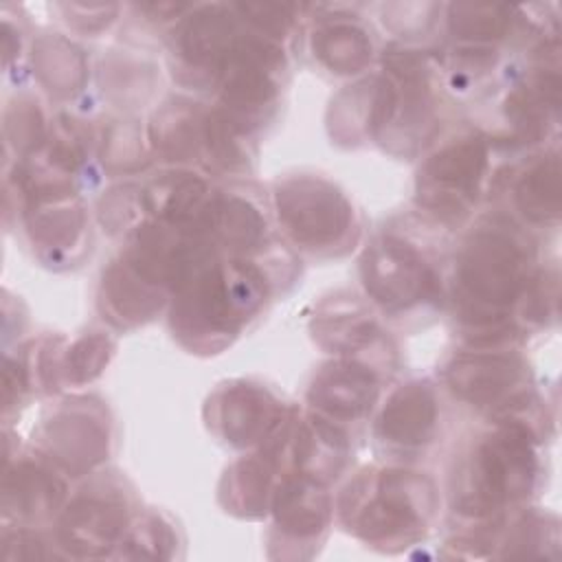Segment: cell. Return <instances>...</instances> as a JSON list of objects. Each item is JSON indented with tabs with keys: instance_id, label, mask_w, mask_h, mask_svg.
I'll use <instances>...</instances> for the list:
<instances>
[{
	"instance_id": "2e32d148",
	"label": "cell",
	"mask_w": 562,
	"mask_h": 562,
	"mask_svg": "<svg viewBox=\"0 0 562 562\" xmlns=\"http://www.w3.org/2000/svg\"><path fill=\"white\" fill-rule=\"evenodd\" d=\"M46 443L66 470L83 472L108 452V432L101 419H94L88 411L70 408L48 422Z\"/></svg>"
},
{
	"instance_id": "6da1fadb",
	"label": "cell",
	"mask_w": 562,
	"mask_h": 562,
	"mask_svg": "<svg viewBox=\"0 0 562 562\" xmlns=\"http://www.w3.org/2000/svg\"><path fill=\"white\" fill-rule=\"evenodd\" d=\"M529 248L509 226L476 228L457 259V299L463 318L479 327L501 325L520 296L529 272Z\"/></svg>"
},
{
	"instance_id": "f1b7e54d",
	"label": "cell",
	"mask_w": 562,
	"mask_h": 562,
	"mask_svg": "<svg viewBox=\"0 0 562 562\" xmlns=\"http://www.w3.org/2000/svg\"><path fill=\"white\" fill-rule=\"evenodd\" d=\"M375 336V325L364 314L353 312H334L321 316L316 325V338L321 345L334 351H356L371 342Z\"/></svg>"
},
{
	"instance_id": "52a82bcc",
	"label": "cell",
	"mask_w": 562,
	"mask_h": 562,
	"mask_svg": "<svg viewBox=\"0 0 562 562\" xmlns=\"http://www.w3.org/2000/svg\"><path fill=\"white\" fill-rule=\"evenodd\" d=\"M485 162L487 147L481 138L448 143L419 169L417 202L446 220H459L476 200Z\"/></svg>"
},
{
	"instance_id": "5bb4252c",
	"label": "cell",
	"mask_w": 562,
	"mask_h": 562,
	"mask_svg": "<svg viewBox=\"0 0 562 562\" xmlns=\"http://www.w3.org/2000/svg\"><path fill=\"white\" fill-rule=\"evenodd\" d=\"M235 20L222 4H206L193 11L178 33L180 55L198 68H220L239 42Z\"/></svg>"
},
{
	"instance_id": "9c48e42d",
	"label": "cell",
	"mask_w": 562,
	"mask_h": 562,
	"mask_svg": "<svg viewBox=\"0 0 562 562\" xmlns=\"http://www.w3.org/2000/svg\"><path fill=\"white\" fill-rule=\"evenodd\" d=\"M525 364L501 353H463L446 371L452 393L474 406H496L525 380Z\"/></svg>"
},
{
	"instance_id": "d4e9b609",
	"label": "cell",
	"mask_w": 562,
	"mask_h": 562,
	"mask_svg": "<svg viewBox=\"0 0 562 562\" xmlns=\"http://www.w3.org/2000/svg\"><path fill=\"white\" fill-rule=\"evenodd\" d=\"M33 64L40 81L55 94H72L86 81L83 53L64 37H40L33 48Z\"/></svg>"
},
{
	"instance_id": "30bf717a",
	"label": "cell",
	"mask_w": 562,
	"mask_h": 562,
	"mask_svg": "<svg viewBox=\"0 0 562 562\" xmlns=\"http://www.w3.org/2000/svg\"><path fill=\"white\" fill-rule=\"evenodd\" d=\"M125 525V507L103 496L77 498L59 520L61 544L81 558L105 555Z\"/></svg>"
},
{
	"instance_id": "3957f363",
	"label": "cell",
	"mask_w": 562,
	"mask_h": 562,
	"mask_svg": "<svg viewBox=\"0 0 562 562\" xmlns=\"http://www.w3.org/2000/svg\"><path fill=\"white\" fill-rule=\"evenodd\" d=\"M435 507L432 483L404 470H384L360 476L349 485L342 501V516L367 542L411 540L424 531Z\"/></svg>"
},
{
	"instance_id": "7a4b0ae2",
	"label": "cell",
	"mask_w": 562,
	"mask_h": 562,
	"mask_svg": "<svg viewBox=\"0 0 562 562\" xmlns=\"http://www.w3.org/2000/svg\"><path fill=\"white\" fill-rule=\"evenodd\" d=\"M178 292L173 329L193 347L237 334L241 323L261 305L266 285L261 272L250 263L204 261Z\"/></svg>"
},
{
	"instance_id": "4316f807",
	"label": "cell",
	"mask_w": 562,
	"mask_h": 562,
	"mask_svg": "<svg viewBox=\"0 0 562 562\" xmlns=\"http://www.w3.org/2000/svg\"><path fill=\"white\" fill-rule=\"evenodd\" d=\"M448 20L454 37L468 42H490L507 33L512 24V9L505 4L459 2L450 7Z\"/></svg>"
},
{
	"instance_id": "1f68e13d",
	"label": "cell",
	"mask_w": 562,
	"mask_h": 562,
	"mask_svg": "<svg viewBox=\"0 0 562 562\" xmlns=\"http://www.w3.org/2000/svg\"><path fill=\"white\" fill-rule=\"evenodd\" d=\"M143 143L136 125L132 123H116L110 127L105 136L103 162L112 169H134L143 165Z\"/></svg>"
},
{
	"instance_id": "ac0fdd59",
	"label": "cell",
	"mask_w": 562,
	"mask_h": 562,
	"mask_svg": "<svg viewBox=\"0 0 562 562\" xmlns=\"http://www.w3.org/2000/svg\"><path fill=\"white\" fill-rule=\"evenodd\" d=\"M140 193L147 211L178 228H191L211 200L206 182L191 173H165Z\"/></svg>"
},
{
	"instance_id": "cb8c5ba5",
	"label": "cell",
	"mask_w": 562,
	"mask_h": 562,
	"mask_svg": "<svg viewBox=\"0 0 562 562\" xmlns=\"http://www.w3.org/2000/svg\"><path fill=\"white\" fill-rule=\"evenodd\" d=\"M560 191V160L558 154H551L522 173L516 187V204L527 220L536 224H555L562 209Z\"/></svg>"
},
{
	"instance_id": "277c9868",
	"label": "cell",
	"mask_w": 562,
	"mask_h": 562,
	"mask_svg": "<svg viewBox=\"0 0 562 562\" xmlns=\"http://www.w3.org/2000/svg\"><path fill=\"white\" fill-rule=\"evenodd\" d=\"M531 437L516 422H505L503 428L485 437L459 479L454 507L468 516H487L512 501L525 498L538 474Z\"/></svg>"
},
{
	"instance_id": "d6986e66",
	"label": "cell",
	"mask_w": 562,
	"mask_h": 562,
	"mask_svg": "<svg viewBox=\"0 0 562 562\" xmlns=\"http://www.w3.org/2000/svg\"><path fill=\"white\" fill-rule=\"evenodd\" d=\"M347 459L345 435L321 417H307L296 426L294 463L303 476L318 483L334 479Z\"/></svg>"
},
{
	"instance_id": "83f0119b",
	"label": "cell",
	"mask_w": 562,
	"mask_h": 562,
	"mask_svg": "<svg viewBox=\"0 0 562 562\" xmlns=\"http://www.w3.org/2000/svg\"><path fill=\"white\" fill-rule=\"evenodd\" d=\"M228 496L226 505L244 516H259L266 509L270 492V468L268 461H241L226 476Z\"/></svg>"
},
{
	"instance_id": "4fadbf2b",
	"label": "cell",
	"mask_w": 562,
	"mask_h": 562,
	"mask_svg": "<svg viewBox=\"0 0 562 562\" xmlns=\"http://www.w3.org/2000/svg\"><path fill=\"white\" fill-rule=\"evenodd\" d=\"M437 426L435 393L424 382L400 386L382 408L378 432L384 441L413 448L430 441Z\"/></svg>"
},
{
	"instance_id": "f546056e",
	"label": "cell",
	"mask_w": 562,
	"mask_h": 562,
	"mask_svg": "<svg viewBox=\"0 0 562 562\" xmlns=\"http://www.w3.org/2000/svg\"><path fill=\"white\" fill-rule=\"evenodd\" d=\"M112 340L103 334H90L79 338L66 356V375L70 382L75 384H83L90 382L92 378H97L103 367L108 364L110 356H112Z\"/></svg>"
},
{
	"instance_id": "603a6c76",
	"label": "cell",
	"mask_w": 562,
	"mask_h": 562,
	"mask_svg": "<svg viewBox=\"0 0 562 562\" xmlns=\"http://www.w3.org/2000/svg\"><path fill=\"white\" fill-rule=\"evenodd\" d=\"M316 59L336 75H356L371 59V40L351 22H327L312 37Z\"/></svg>"
},
{
	"instance_id": "ba28073f",
	"label": "cell",
	"mask_w": 562,
	"mask_h": 562,
	"mask_svg": "<svg viewBox=\"0 0 562 562\" xmlns=\"http://www.w3.org/2000/svg\"><path fill=\"white\" fill-rule=\"evenodd\" d=\"M362 281L367 292L389 310H406L435 299L437 274L406 241L382 237L364 250Z\"/></svg>"
},
{
	"instance_id": "d6a6232c",
	"label": "cell",
	"mask_w": 562,
	"mask_h": 562,
	"mask_svg": "<svg viewBox=\"0 0 562 562\" xmlns=\"http://www.w3.org/2000/svg\"><path fill=\"white\" fill-rule=\"evenodd\" d=\"M7 134L11 143L24 149H33L44 140V121L35 103L20 101L7 112Z\"/></svg>"
},
{
	"instance_id": "8fae6325",
	"label": "cell",
	"mask_w": 562,
	"mask_h": 562,
	"mask_svg": "<svg viewBox=\"0 0 562 562\" xmlns=\"http://www.w3.org/2000/svg\"><path fill=\"white\" fill-rule=\"evenodd\" d=\"M378 397L375 375L356 362L327 364L310 386V402L334 419H353Z\"/></svg>"
},
{
	"instance_id": "9a60e30c",
	"label": "cell",
	"mask_w": 562,
	"mask_h": 562,
	"mask_svg": "<svg viewBox=\"0 0 562 562\" xmlns=\"http://www.w3.org/2000/svg\"><path fill=\"white\" fill-rule=\"evenodd\" d=\"M191 233L202 239H215L228 250L246 252L257 248L263 239L266 222L248 200L237 195H215L202 209Z\"/></svg>"
},
{
	"instance_id": "484cf974",
	"label": "cell",
	"mask_w": 562,
	"mask_h": 562,
	"mask_svg": "<svg viewBox=\"0 0 562 562\" xmlns=\"http://www.w3.org/2000/svg\"><path fill=\"white\" fill-rule=\"evenodd\" d=\"M202 123L204 119L191 103H169L156 114L149 136L167 160H189L202 138Z\"/></svg>"
},
{
	"instance_id": "e0dca14e",
	"label": "cell",
	"mask_w": 562,
	"mask_h": 562,
	"mask_svg": "<svg viewBox=\"0 0 562 562\" xmlns=\"http://www.w3.org/2000/svg\"><path fill=\"white\" fill-rule=\"evenodd\" d=\"M272 509L279 529L294 538H312L329 520V496L323 483L299 474L279 485Z\"/></svg>"
},
{
	"instance_id": "7402d4cb",
	"label": "cell",
	"mask_w": 562,
	"mask_h": 562,
	"mask_svg": "<svg viewBox=\"0 0 562 562\" xmlns=\"http://www.w3.org/2000/svg\"><path fill=\"white\" fill-rule=\"evenodd\" d=\"M103 292L121 325H134L149 318L162 303V288L143 279L125 259L105 272Z\"/></svg>"
},
{
	"instance_id": "836d02e7",
	"label": "cell",
	"mask_w": 562,
	"mask_h": 562,
	"mask_svg": "<svg viewBox=\"0 0 562 562\" xmlns=\"http://www.w3.org/2000/svg\"><path fill=\"white\" fill-rule=\"evenodd\" d=\"M237 11L261 33L274 37H283L294 20V4L285 2H246L237 4Z\"/></svg>"
},
{
	"instance_id": "5b68a950",
	"label": "cell",
	"mask_w": 562,
	"mask_h": 562,
	"mask_svg": "<svg viewBox=\"0 0 562 562\" xmlns=\"http://www.w3.org/2000/svg\"><path fill=\"white\" fill-rule=\"evenodd\" d=\"M274 204L288 235L305 248L338 244L351 228V204L338 187L316 176H294L277 187Z\"/></svg>"
},
{
	"instance_id": "8992f818",
	"label": "cell",
	"mask_w": 562,
	"mask_h": 562,
	"mask_svg": "<svg viewBox=\"0 0 562 562\" xmlns=\"http://www.w3.org/2000/svg\"><path fill=\"white\" fill-rule=\"evenodd\" d=\"M281 61V50L268 40L241 35L235 50L220 68L222 101L228 108V116H224L237 132L257 125L263 110L274 103L277 83L272 72Z\"/></svg>"
},
{
	"instance_id": "e575fe53",
	"label": "cell",
	"mask_w": 562,
	"mask_h": 562,
	"mask_svg": "<svg viewBox=\"0 0 562 562\" xmlns=\"http://www.w3.org/2000/svg\"><path fill=\"white\" fill-rule=\"evenodd\" d=\"M68 11V22L77 24L83 31H97L112 22L116 13V4H64Z\"/></svg>"
},
{
	"instance_id": "4dcf8cb0",
	"label": "cell",
	"mask_w": 562,
	"mask_h": 562,
	"mask_svg": "<svg viewBox=\"0 0 562 562\" xmlns=\"http://www.w3.org/2000/svg\"><path fill=\"white\" fill-rule=\"evenodd\" d=\"M235 127L226 121L222 112H211L202 123V140L211 160L224 169L244 167V151L235 138Z\"/></svg>"
},
{
	"instance_id": "ffe728a7",
	"label": "cell",
	"mask_w": 562,
	"mask_h": 562,
	"mask_svg": "<svg viewBox=\"0 0 562 562\" xmlns=\"http://www.w3.org/2000/svg\"><path fill=\"white\" fill-rule=\"evenodd\" d=\"M86 228V215L72 195L35 200L29 211V233L48 252H64L77 246Z\"/></svg>"
},
{
	"instance_id": "7c38bea8",
	"label": "cell",
	"mask_w": 562,
	"mask_h": 562,
	"mask_svg": "<svg viewBox=\"0 0 562 562\" xmlns=\"http://www.w3.org/2000/svg\"><path fill=\"white\" fill-rule=\"evenodd\" d=\"M279 406L252 384H231L217 395V424L233 446H250L268 437L279 424Z\"/></svg>"
},
{
	"instance_id": "44dd1931",
	"label": "cell",
	"mask_w": 562,
	"mask_h": 562,
	"mask_svg": "<svg viewBox=\"0 0 562 562\" xmlns=\"http://www.w3.org/2000/svg\"><path fill=\"white\" fill-rule=\"evenodd\" d=\"M64 483L53 472L24 461L4 476V509L7 514L33 518L44 516L64 496Z\"/></svg>"
}]
</instances>
